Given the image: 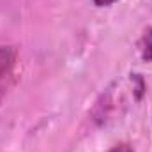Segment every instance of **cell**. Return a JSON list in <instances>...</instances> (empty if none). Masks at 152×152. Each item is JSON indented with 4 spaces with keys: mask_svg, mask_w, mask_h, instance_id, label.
Segmentation results:
<instances>
[{
    "mask_svg": "<svg viewBox=\"0 0 152 152\" xmlns=\"http://www.w3.org/2000/svg\"><path fill=\"white\" fill-rule=\"evenodd\" d=\"M16 58H18V51L14 46H0V81L12 71Z\"/></svg>",
    "mask_w": 152,
    "mask_h": 152,
    "instance_id": "cell-1",
    "label": "cell"
},
{
    "mask_svg": "<svg viewBox=\"0 0 152 152\" xmlns=\"http://www.w3.org/2000/svg\"><path fill=\"white\" fill-rule=\"evenodd\" d=\"M138 51L143 62H152V27H147L138 41Z\"/></svg>",
    "mask_w": 152,
    "mask_h": 152,
    "instance_id": "cell-2",
    "label": "cell"
},
{
    "mask_svg": "<svg viewBox=\"0 0 152 152\" xmlns=\"http://www.w3.org/2000/svg\"><path fill=\"white\" fill-rule=\"evenodd\" d=\"M108 152H134V151H133V147L127 145V143H118V145L112 147Z\"/></svg>",
    "mask_w": 152,
    "mask_h": 152,
    "instance_id": "cell-3",
    "label": "cell"
},
{
    "mask_svg": "<svg viewBox=\"0 0 152 152\" xmlns=\"http://www.w3.org/2000/svg\"><path fill=\"white\" fill-rule=\"evenodd\" d=\"M97 7H108V5H113L115 2H118V0H92Z\"/></svg>",
    "mask_w": 152,
    "mask_h": 152,
    "instance_id": "cell-4",
    "label": "cell"
}]
</instances>
